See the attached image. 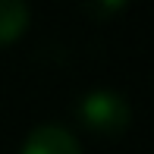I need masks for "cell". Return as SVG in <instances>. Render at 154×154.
<instances>
[{
    "mask_svg": "<svg viewBox=\"0 0 154 154\" xmlns=\"http://www.w3.org/2000/svg\"><path fill=\"white\" fill-rule=\"evenodd\" d=\"M79 116L88 129L94 132H123L132 120V107L120 91H110V88H94L82 97L79 104Z\"/></svg>",
    "mask_w": 154,
    "mask_h": 154,
    "instance_id": "cell-1",
    "label": "cell"
},
{
    "mask_svg": "<svg viewBox=\"0 0 154 154\" xmlns=\"http://www.w3.org/2000/svg\"><path fill=\"white\" fill-rule=\"evenodd\" d=\"M19 154H82L79 138L60 123H41L25 135Z\"/></svg>",
    "mask_w": 154,
    "mask_h": 154,
    "instance_id": "cell-2",
    "label": "cell"
},
{
    "mask_svg": "<svg viewBox=\"0 0 154 154\" xmlns=\"http://www.w3.org/2000/svg\"><path fill=\"white\" fill-rule=\"evenodd\" d=\"M32 19V10L22 0H0V44L19 38Z\"/></svg>",
    "mask_w": 154,
    "mask_h": 154,
    "instance_id": "cell-3",
    "label": "cell"
}]
</instances>
